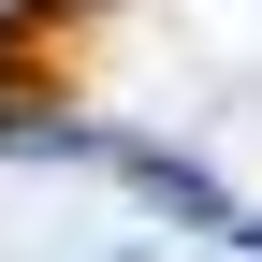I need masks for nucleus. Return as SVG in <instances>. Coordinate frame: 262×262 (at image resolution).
<instances>
[{"label":"nucleus","mask_w":262,"mask_h":262,"mask_svg":"<svg viewBox=\"0 0 262 262\" xmlns=\"http://www.w3.org/2000/svg\"><path fill=\"white\" fill-rule=\"evenodd\" d=\"M88 15H102V0H15V29H0V102H44L58 58L88 44Z\"/></svg>","instance_id":"1"}]
</instances>
